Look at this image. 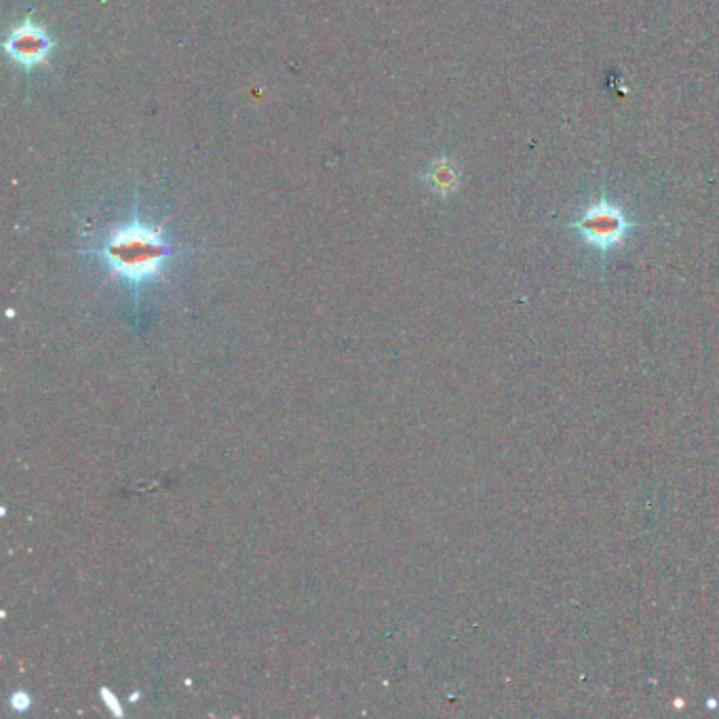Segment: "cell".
I'll list each match as a JSON object with an SVG mask.
<instances>
[{
  "mask_svg": "<svg viewBox=\"0 0 719 719\" xmlns=\"http://www.w3.org/2000/svg\"><path fill=\"white\" fill-rule=\"evenodd\" d=\"M424 182L437 194H452L458 190L460 171L450 159H439L426 171Z\"/></svg>",
  "mask_w": 719,
  "mask_h": 719,
  "instance_id": "cell-4",
  "label": "cell"
},
{
  "mask_svg": "<svg viewBox=\"0 0 719 719\" xmlns=\"http://www.w3.org/2000/svg\"><path fill=\"white\" fill-rule=\"evenodd\" d=\"M572 228L597 251H610L625 241L633 224L620 207L608 201H597L589 205V209L582 213L580 220L572 224Z\"/></svg>",
  "mask_w": 719,
  "mask_h": 719,
  "instance_id": "cell-2",
  "label": "cell"
},
{
  "mask_svg": "<svg viewBox=\"0 0 719 719\" xmlns=\"http://www.w3.org/2000/svg\"><path fill=\"white\" fill-rule=\"evenodd\" d=\"M114 277L138 287L161 275L171 247L159 228L133 220L131 224L114 230L100 249Z\"/></svg>",
  "mask_w": 719,
  "mask_h": 719,
  "instance_id": "cell-1",
  "label": "cell"
},
{
  "mask_svg": "<svg viewBox=\"0 0 719 719\" xmlns=\"http://www.w3.org/2000/svg\"><path fill=\"white\" fill-rule=\"evenodd\" d=\"M102 698H104V701H106V705H108V707L112 709V713H114V715H119V717L123 715V709H121V705H119V703H116V698H114V694H112L110 690H106V688H104V690H102Z\"/></svg>",
  "mask_w": 719,
  "mask_h": 719,
  "instance_id": "cell-6",
  "label": "cell"
},
{
  "mask_svg": "<svg viewBox=\"0 0 719 719\" xmlns=\"http://www.w3.org/2000/svg\"><path fill=\"white\" fill-rule=\"evenodd\" d=\"M53 49L49 32L34 22L19 24L7 38L5 51L22 68H36L47 64Z\"/></svg>",
  "mask_w": 719,
  "mask_h": 719,
  "instance_id": "cell-3",
  "label": "cell"
},
{
  "mask_svg": "<svg viewBox=\"0 0 719 719\" xmlns=\"http://www.w3.org/2000/svg\"><path fill=\"white\" fill-rule=\"evenodd\" d=\"M30 703H32V698H30L26 692H17V694H13V698H11V707H13L15 711H26V709H30Z\"/></svg>",
  "mask_w": 719,
  "mask_h": 719,
  "instance_id": "cell-5",
  "label": "cell"
}]
</instances>
